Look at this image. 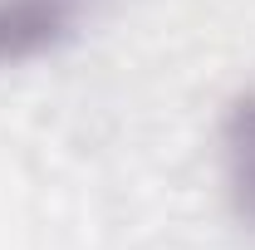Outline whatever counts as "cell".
I'll return each mask as SVG.
<instances>
[{
	"label": "cell",
	"instance_id": "cell-1",
	"mask_svg": "<svg viewBox=\"0 0 255 250\" xmlns=\"http://www.w3.org/2000/svg\"><path fill=\"white\" fill-rule=\"evenodd\" d=\"M98 0H0V69L54 54Z\"/></svg>",
	"mask_w": 255,
	"mask_h": 250
},
{
	"label": "cell",
	"instance_id": "cell-2",
	"mask_svg": "<svg viewBox=\"0 0 255 250\" xmlns=\"http://www.w3.org/2000/svg\"><path fill=\"white\" fill-rule=\"evenodd\" d=\"M221 157H226V191L236 216L255 236V89L231 98L221 118Z\"/></svg>",
	"mask_w": 255,
	"mask_h": 250
}]
</instances>
